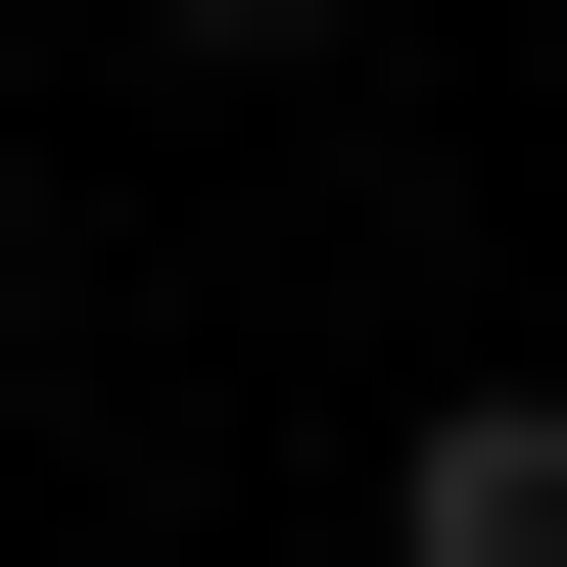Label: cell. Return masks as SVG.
<instances>
[{
	"label": "cell",
	"mask_w": 567,
	"mask_h": 567,
	"mask_svg": "<svg viewBox=\"0 0 567 567\" xmlns=\"http://www.w3.org/2000/svg\"><path fill=\"white\" fill-rule=\"evenodd\" d=\"M189 48H331V0H189Z\"/></svg>",
	"instance_id": "obj_2"
},
{
	"label": "cell",
	"mask_w": 567,
	"mask_h": 567,
	"mask_svg": "<svg viewBox=\"0 0 567 567\" xmlns=\"http://www.w3.org/2000/svg\"><path fill=\"white\" fill-rule=\"evenodd\" d=\"M379 567H567V379H473V425H425V473H379Z\"/></svg>",
	"instance_id": "obj_1"
}]
</instances>
